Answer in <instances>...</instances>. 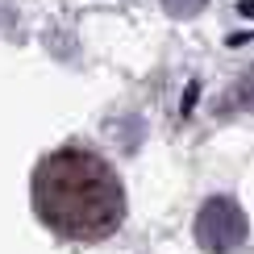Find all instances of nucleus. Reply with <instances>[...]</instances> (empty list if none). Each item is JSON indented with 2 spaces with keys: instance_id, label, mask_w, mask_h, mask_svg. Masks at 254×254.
I'll return each instance as SVG.
<instances>
[{
  "instance_id": "f03ea898",
  "label": "nucleus",
  "mask_w": 254,
  "mask_h": 254,
  "mask_svg": "<svg viewBox=\"0 0 254 254\" xmlns=\"http://www.w3.org/2000/svg\"><path fill=\"white\" fill-rule=\"evenodd\" d=\"M196 238L204 242V250H234L242 238H246V217L234 200H208L200 208V221H196Z\"/></svg>"
},
{
  "instance_id": "f257e3e1",
  "label": "nucleus",
  "mask_w": 254,
  "mask_h": 254,
  "mask_svg": "<svg viewBox=\"0 0 254 254\" xmlns=\"http://www.w3.org/2000/svg\"><path fill=\"white\" fill-rule=\"evenodd\" d=\"M34 208L55 234L96 242L121 225L125 192L104 158L88 150H55L34 171Z\"/></svg>"
}]
</instances>
